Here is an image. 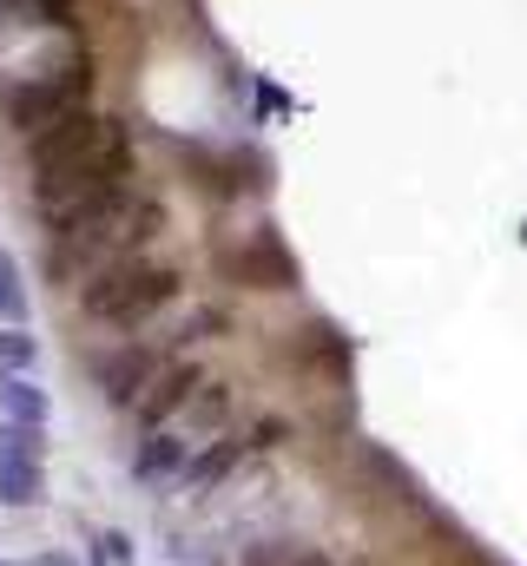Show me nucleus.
<instances>
[{
  "instance_id": "1",
  "label": "nucleus",
  "mask_w": 527,
  "mask_h": 566,
  "mask_svg": "<svg viewBox=\"0 0 527 566\" xmlns=\"http://www.w3.org/2000/svg\"><path fill=\"white\" fill-rule=\"evenodd\" d=\"M20 171H27V211H53L80 191L138 178V126L126 113H73L46 133L20 145Z\"/></svg>"
},
{
  "instance_id": "2",
  "label": "nucleus",
  "mask_w": 527,
  "mask_h": 566,
  "mask_svg": "<svg viewBox=\"0 0 527 566\" xmlns=\"http://www.w3.org/2000/svg\"><path fill=\"white\" fill-rule=\"evenodd\" d=\"M172 238V198L138 185L126 211H113L106 224L93 231H73V238H40V283H53L60 296L80 290L93 271L120 264V258H152V244Z\"/></svg>"
},
{
  "instance_id": "3",
  "label": "nucleus",
  "mask_w": 527,
  "mask_h": 566,
  "mask_svg": "<svg viewBox=\"0 0 527 566\" xmlns=\"http://www.w3.org/2000/svg\"><path fill=\"white\" fill-rule=\"evenodd\" d=\"M185 283L192 277L178 258H120L73 290V310L106 336H132V329H152L165 310H178Z\"/></svg>"
},
{
  "instance_id": "4",
  "label": "nucleus",
  "mask_w": 527,
  "mask_h": 566,
  "mask_svg": "<svg viewBox=\"0 0 527 566\" xmlns=\"http://www.w3.org/2000/svg\"><path fill=\"white\" fill-rule=\"evenodd\" d=\"M165 151H172V165H178V178L218 211H238L245 198H264L270 191V158H264L258 145L245 139H165Z\"/></svg>"
},
{
  "instance_id": "5",
  "label": "nucleus",
  "mask_w": 527,
  "mask_h": 566,
  "mask_svg": "<svg viewBox=\"0 0 527 566\" xmlns=\"http://www.w3.org/2000/svg\"><path fill=\"white\" fill-rule=\"evenodd\" d=\"M172 356H178V349H172L165 323H152V329H132V336H113L106 349H93V356H86V382H93V396H100L113 416H126L132 402L145 396V382H152Z\"/></svg>"
},
{
  "instance_id": "6",
  "label": "nucleus",
  "mask_w": 527,
  "mask_h": 566,
  "mask_svg": "<svg viewBox=\"0 0 527 566\" xmlns=\"http://www.w3.org/2000/svg\"><path fill=\"white\" fill-rule=\"evenodd\" d=\"M211 271L231 290H277V296L303 290L297 258L283 251V238L270 224H258V231H211Z\"/></svg>"
},
{
  "instance_id": "7",
  "label": "nucleus",
  "mask_w": 527,
  "mask_h": 566,
  "mask_svg": "<svg viewBox=\"0 0 527 566\" xmlns=\"http://www.w3.org/2000/svg\"><path fill=\"white\" fill-rule=\"evenodd\" d=\"M205 376H211V363H205V356H172V363H165V369L145 382V396L126 409L132 428H138V434H152V428H172L178 416H185V402L198 396V382H205Z\"/></svg>"
},
{
  "instance_id": "8",
  "label": "nucleus",
  "mask_w": 527,
  "mask_h": 566,
  "mask_svg": "<svg viewBox=\"0 0 527 566\" xmlns=\"http://www.w3.org/2000/svg\"><path fill=\"white\" fill-rule=\"evenodd\" d=\"M251 468V441H245V428H225V434H211V441H198V454H192V468L178 474V501H192V507H205L211 494H225L238 474Z\"/></svg>"
},
{
  "instance_id": "9",
  "label": "nucleus",
  "mask_w": 527,
  "mask_h": 566,
  "mask_svg": "<svg viewBox=\"0 0 527 566\" xmlns=\"http://www.w3.org/2000/svg\"><path fill=\"white\" fill-rule=\"evenodd\" d=\"M330 356H350V343H343V329L337 323H310V329H283L277 343H270V369H283L303 396H317V369L330 363Z\"/></svg>"
},
{
  "instance_id": "10",
  "label": "nucleus",
  "mask_w": 527,
  "mask_h": 566,
  "mask_svg": "<svg viewBox=\"0 0 527 566\" xmlns=\"http://www.w3.org/2000/svg\"><path fill=\"white\" fill-rule=\"evenodd\" d=\"M192 454H198V441L185 434V428L172 422V428H152V434H138L132 441V481L138 488H158V494H172L178 488V474L192 468Z\"/></svg>"
},
{
  "instance_id": "11",
  "label": "nucleus",
  "mask_w": 527,
  "mask_h": 566,
  "mask_svg": "<svg viewBox=\"0 0 527 566\" xmlns=\"http://www.w3.org/2000/svg\"><path fill=\"white\" fill-rule=\"evenodd\" d=\"M165 336H172L178 356H198L205 343H238L245 336V310L225 303V296H205V303H185L178 323H165Z\"/></svg>"
},
{
  "instance_id": "12",
  "label": "nucleus",
  "mask_w": 527,
  "mask_h": 566,
  "mask_svg": "<svg viewBox=\"0 0 527 566\" xmlns=\"http://www.w3.org/2000/svg\"><path fill=\"white\" fill-rule=\"evenodd\" d=\"M178 428L192 434V441H211V434H225V428H238V376H225V369H211L205 382H198V396L185 402V416Z\"/></svg>"
},
{
  "instance_id": "13",
  "label": "nucleus",
  "mask_w": 527,
  "mask_h": 566,
  "mask_svg": "<svg viewBox=\"0 0 527 566\" xmlns=\"http://www.w3.org/2000/svg\"><path fill=\"white\" fill-rule=\"evenodd\" d=\"M0 422H53V396L33 382V376H0Z\"/></svg>"
},
{
  "instance_id": "14",
  "label": "nucleus",
  "mask_w": 527,
  "mask_h": 566,
  "mask_svg": "<svg viewBox=\"0 0 527 566\" xmlns=\"http://www.w3.org/2000/svg\"><path fill=\"white\" fill-rule=\"evenodd\" d=\"M46 501V461H13L0 454V507H40Z\"/></svg>"
},
{
  "instance_id": "15",
  "label": "nucleus",
  "mask_w": 527,
  "mask_h": 566,
  "mask_svg": "<svg viewBox=\"0 0 527 566\" xmlns=\"http://www.w3.org/2000/svg\"><path fill=\"white\" fill-rule=\"evenodd\" d=\"M238 428H245V441H251V461H264V454H283V448L303 434V422H297V416H283V409L251 416V422H238Z\"/></svg>"
},
{
  "instance_id": "16",
  "label": "nucleus",
  "mask_w": 527,
  "mask_h": 566,
  "mask_svg": "<svg viewBox=\"0 0 527 566\" xmlns=\"http://www.w3.org/2000/svg\"><path fill=\"white\" fill-rule=\"evenodd\" d=\"M40 363V336L27 323H0V376H33Z\"/></svg>"
},
{
  "instance_id": "17",
  "label": "nucleus",
  "mask_w": 527,
  "mask_h": 566,
  "mask_svg": "<svg viewBox=\"0 0 527 566\" xmlns=\"http://www.w3.org/2000/svg\"><path fill=\"white\" fill-rule=\"evenodd\" d=\"M303 547H310V541H297V534H258V541L238 547V560L231 566H290Z\"/></svg>"
},
{
  "instance_id": "18",
  "label": "nucleus",
  "mask_w": 527,
  "mask_h": 566,
  "mask_svg": "<svg viewBox=\"0 0 527 566\" xmlns=\"http://www.w3.org/2000/svg\"><path fill=\"white\" fill-rule=\"evenodd\" d=\"M0 323H27V271L13 251H0Z\"/></svg>"
},
{
  "instance_id": "19",
  "label": "nucleus",
  "mask_w": 527,
  "mask_h": 566,
  "mask_svg": "<svg viewBox=\"0 0 527 566\" xmlns=\"http://www.w3.org/2000/svg\"><path fill=\"white\" fill-rule=\"evenodd\" d=\"M0 454H13V461H46V428L0 422Z\"/></svg>"
},
{
  "instance_id": "20",
  "label": "nucleus",
  "mask_w": 527,
  "mask_h": 566,
  "mask_svg": "<svg viewBox=\"0 0 527 566\" xmlns=\"http://www.w3.org/2000/svg\"><path fill=\"white\" fill-rule=\"evenodd\" d=\"M93 554H100V566H132V534L100 527V534H93Z\"/></svg>"
},
{
  "instance_id": "21",
  "label": "nucleus",
  "mask_w": 527,
  "mask_h": 566,
  "mask_svg": "<svg viewBox=\"0 0 527 566\" xmlns=\"http://www.w3.org/2000/svg\"><path fill=\"white\" fill-rule=\"evenodd\" d=\"M290 566H343V560H337V547H303Z\"/></svg>"
},
{
  "instance_id": "22",
  "label": "nucleus",
  "mask_w": 527,
  "mask_h": 566,
  "mask_svg": "<svg viewBox=\"0 0 527 566\" xmlns=\"http://www.w3.org/2000/svg\"><path fill=\"white\" fill-rule=\"evenodd\" d=\"M27 566H80V554H66V547H46V554H33Z\"/></svg>"
}]
</instances>
